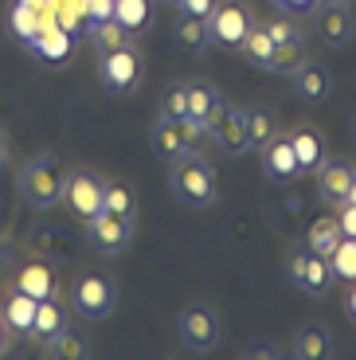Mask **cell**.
<instances>
[{"mask_svg":"<svg viewBox=\"0 0 356 360\" xmlns=\"http://www.w3.org/2000/svg\"><path fill=\"white\" fill-rule=\"evenodd\" d=\"M247 32H250V12L239 0H223V4H215L212 16H208V36L220 47H243Z\"/></svg>","mask_w":356,"mask_h":360,"instance_id":"ba28073f","label":"cell"},{"mask_svg":"<svg viewBox=\"0 0 356 360\" xmlns=\"http://www.w3.org/2000/svg\"><path fill=\"white\" fill-rule=\"evenodd\" d=\"M352 176H356L352 165H345V161H325V165H321V172H317V192L329 200V204H345Z\"/></svg>","mask_w":356,"mask_h":360,"instance_id":"5bb4252c","label":"cell"},{"mask_svg":"<svg viewBox=\"0 0 356 360\" xmlns=\"http://www.w3.org/2000/svg\"><path fill=\"white\" fill-rule=\"evenodd\" d=\"M36 297H27L24 290H12L8 297H4V306H0V317H4V325H8V333L16 337H32V329H36Z\"/></svg>","mask_w":356,"mask_h":360,"instance_id":"7c38bea8","label":"cell"},{"mask_svg":"<svg viewBox=\"0 0 356 360\" xmlns=\"http://www.w3.org/2000/svg\"><path fill=\"white\" fill-rule=\"evenodd\" d=\"M16 290H24L27 297H36V302H47V297H55V290H59V278H55V270L47 266V262H24L16 274Z\"/></svg>","mask_w":356,"mask_h":360,"instance_id":"4fadbf2b","label":"cell"},{"mask_svg":"<svg viewBox=\"0 0 356 360\" xmlns=\"http://www.w3.org/2000/svg\"><path fill=\"white\" fill-rule=\"evenodd\" d=\"M153 16L149 0H114V20L125 27V32H141Z\"/></svg>","mask_w":356,"mask_h":360,"instance_id":"4316f807","label":"cell"},{"mask_svg":"<svg viewBox=\"0 0 356 360\" xmlns=\"http://www.w3.org/2000/svg\"><path fill=\"white\" fill-rule=\"evenodd\" d=\"M243 51H247V59H250L255 67L270 71V55H274V39L267 36V27H255V24H250L247 39H243Z\"/></svg>","mask_w":356,"mask_h":360,"instance_id":"f546056e","label":"cell"},{"mask_svg":"<svg viewBox=\"0 0 356 360\" xmlns=\"http://www.w3.org/2000/svg\"><path fill=\"white\" fill-rule=\"evenodd\" d=\"M345 204H356V176H352V184H348V200Z\"/></svg>","mask_w":356,"mask_h":360,"instance_id":"f35d334b","label":"cell"},{"mask_svg":"<svg viewBox=\"0 0 356 360\" xmlns=\"http://www.w3.org/2000/svg\"><path fill=\"white\" fill-rule=\"evenodd\" d=\"M32 51L39 59H47V63H59V59L71 55V39H67V32H36L32 36Z\"/></svg>","mask_w":356,"mask_h":360,"instance_id":"83f0119b","label":"cell"},{"mask_svg":"<svg viewBox=\"0 0 356 360\" xmlns=\"http://www.w3.org/2000/svg\"><path fill=\"white\" fill-rule=\"evenodd\" d=\"M215 4H220V0H177V8L184 12V16H196V20H208L215 12Z\"/></svg>","mask_w":356,"mask_h":360,"instance_id":"836d02e7","label":"cell"},{"mask_svg":"<svg viewBox=\"0 0 356 360\" xmlns=\"http://www.w3.org/2000/svg\"><path fill=\"white\" fill-rule=\"evenodd\" d=\"M200 134H208V129L196 117H157V126L149 129V145L160 161L172 165L180 153H192L196 149Z\"/></svg>","mask_w":356,"mask_h":360,"instance_id":"3957f363","label":"cell"},{"mask_svg":"<svg viewBox=\"0 0 356 360\" xmlns=\"http://www.w3.org/2000/svg\"><path fill=\"white\" fill-rule=\"evenodd\" d=\"M294 86L305 102H325L333 94V75H329V67H321V63H302L294 71Z\"/></svg>","mask_w":356,"mask_h":360,"instance_id":"9a60e30c","label":"cell"},{"mask_svg":"<svg viewBox=\"0 0 356 360\" xmlns=\"http://www.w3.org/2000/svg\"><path fill=\"white\" fill-rule=\"evenodd\" d=\"M262 165H267V172L274 180H294L298 172H302V165H298V153L294 145L286 141V137H274V141L262 149Z\"/></svg>","mask_w":356,"mask_h":360,"instance_id":"2e32d148","label":"cell"},{"mask_svg":"<svg viewBox=\"0 0 356 360\" xmlns=\"http://www.w3.org/2000/svg\"><path fill=\"white\" fill-rule=\"evenodd\" d=\"M208 20H196V16H184V12H180V24H177V44L184 47V51H204L208 47Z\"/></svg>","mask_w":356,"mask_h":360,"instance_id":"f1b7e54d","label":"cell"},{"mask_svg":"<svg viewBox=\"0 0 356 360\" xmlns=\"http://www.w3.org/2000/svg\"><path fill=\"white\" fill-rule=\"evenodd\" d=\"M63 329H67V317H63V309L55 306V297L39 302V306H36V329H32V337H36V341H51L55 333H63Z\"/></svg>","mask_w":356,"mask_h":360,"instance_id":"d4e9b609","label":"cell"},{"mask_svg":"<svg viewBox=\"0 0 356 360\" xmlns=\"http://www.w3.org/2000/svg\"><path fill=\"white\" fill-rule=\"evenodd\" d=\"M184 94H188V117H196V122H208V114L220 106V94L208 82H192V86H184Z\"/></svg>","mask_w":356,"mask_h":360,"instance_id":"4dcf8cb0","label":"cell"},{"mask_svg":"<svg viewBox=\"0 0 356 360\" xmlns=\"http://www.w3.org/2000/svg\"><path fill=\"white\" fill-rule=\"evenodd\" d=\"M44 352H47L51 360H87L94 349L87 345V337L71 333V329H63V333L51 337V341H44Z\"/></svg>","mask_w":356,"mask_h":360,"instance_id":"ffe728a7","label":"cell"},{"mask_svg":"<svg viewBox=\"0 0 356 360\" xmlns=\"http://www.w3.org/2000/svg\"><path fill=\"white\" fill-rule=\"evenodd\" d=\"M348 314L356 317V286H352V294H348Z\"/></svg>","mask_w":356,"mask_h":360,"instance_id":"ab89813d","label":"cell"},{"mask_svg":"<svg viewBox=\"0 0 356 360\" xmlns=\"http://www.w3.org/2000/svg\"><path fill=\"white\" fill-rule=\"evenodd\" d=\"M302 63H305V39L298 32L282 44H274V55H270V71L274 75H294Z\"/></svg>","mask_w":356,"mask_h":360,"instance_id":"44dd1931","label":"cell"},{"mask_svg":"<svg viewBox=\"0 0 356 360\" xmlns=\"http://www.w3.org/2000/svg\"><path fill=\"white\" fill-rule=\"evenodd\" d=\"M0 262H4V247H0Z\"/></svg>","mask_w":356,"mask_h":360,"instance_id":"b9f144b4","label":"cell"},{"mask_svg":"<svg viewBox=\"0 0 356 360\" xmlns=\"http://www.w3.org/2000/svg\"><path fill=\"white\" fill-rule=\"evenodd\" d=\"M160 117H188V94L184 86H172L160 102Z\"/></svg>","mask_w":356,"mask_h":360,"instance_id":"d6a6232c","label":"cell"},{"mask_svg":"<svg viewBox=\"0 0 356 360\" xmlns=\"http://www.w3.org/2000/svg\"><path fill=\"white\" fill-rule=\"evenodd\" d=\"M63 188H67V165H63L59 153H36L32 161L20 169V192L32 207L47 212L63 200Z\"/></svg>","mask_w":356,"mask_h":360,"instance_id":"6da1fadb","label":"cell"},{"mask_svg":"<svg viewBox=\"0 0 356 360\" xmlns=\"http://www.w3.org/2000/svg\"><path fill=\"white\" fill-rule=\"evenodd\" d=\"M169 4H177V0H169Z\"/></svg>","mask_w":356,"mask_h":360,"instance_id":"7bdbcfd3","label":"cell"},{"mask_svg":"<svg viewBox=\"0 0 356 360\" xmlns=\"http://www.w3.org/2000/svg\"><path fill=\"white\" fill-rule=\"evenodd\" d=\"M8 161V137H4V129H0V165Z\"/></svg>","mask_w":356,"mask_h":360,"instance_id":"74e56055","label":"cell"},{"mask_svg":"<svg viewBox=\"0 0 356 360\" xmlns=\"http://www.w3.org/2000/svg\"><path fill=\"white\" fill-rule=\"evenodd\" d=\"M294 352L302 360H329L333 356V337L325 325H302L294 337Z\"/></svg>","mask_w":356,"mask_h":360,"instance_id":"e0dca14e","label":"cell"},{"mask_svg":"<svg viewBox=\"0 0 356 360\" xmlns=\"http://www.w3.org/2000/svg\"><path fill=\"white\" fill-rule=\"evenodd\" d=\"M172 192L184 207H208L220 196V184H215V169L204 161V157L192 149V153H180L172 161Z\"/></svg>","mask_w":356,"mask_h":360,"instance_id":"7a4b0ae2","label":"cell"},{"mask_svg":"<svg viewBox=\"0 0 356 360\" xmlns=\"http://www.w3.org/2000/svg\"><path fill=\"white\" fill-rule=\"evenodd\" d=\"M8 352V325H4V317H0V356Z\"/></svg>","mask_w":356,"mask_h":360,"instance_id":"8d00e7d4","label":"cell"},{"mask_svg":"<svg viewBox=\"0 0 356 360\" xmlns=\"http://www.w3.org/2000/svg\"><path fill=\"white\" fill-rule=\"evenodd\" d=\"M102 212H114V216L134 219L137 212V196L129 184H117V180H106V192H102Z\"/></svg>","mask_w":356,"mask_h":360,"instance_id":"484cf974","label":"cell"},{"mask_svg":"<svg viewBox=\"0 0 356 360\" xmlns=\"http://www.w3.org/2000/svg\"><path fill=\"white\" fill-rule=\"evenodd\" d=\"M90 44H94L98 55H106V51H117V47L134 44V32H125V27L110 16V20H98V24L90 27Z\"/></svg>","mask_w":356,"mask_h":360,"instance_id":"7402d4cb","label":"cell"},{"mask_svg":"<svg viewBox=\"0 0 356 360\" xmlns=\"http://www.w3.org/2000/svg\"><path fill=\"white\" fill-rule=\"evenodd\" d=\"M341 239H345V231H341V224L329 219V216L317 219V224H310V231H305V247L317 251V255H325V259H329V251L341 243Z\"/></svg>","mask_w":356,"mask_h":360,"instance_id":"cb8c5ba5","label":"cell"},{"mask_svg":"<svg viewBox=\"0 0 356 360\" xmlns=\"http://www.w3.org/2000/svg\"><path fill=\"white\" fill-rule=\"evenodd\" d=\"M352 137H356V129H352Z\"/></svg>","mask_w":356,"mask_h":360,"instance_id":"ee69618b","label":"cell"},{"mask_svg":"<svg viewBox=\"0 0 356 360\" xmlns=\"http://www.w3.org/2000/svg\"><path fill=\"white\" fill-rule=\"evenodd\" d=\"M243 129H247L250 149H267L278 137V122L270 110H243Z\"/></svg>","mask_w":356,"mask_h":360,"instance_id":"d6986e66","label":"cell"},{"mask_svg":"<svg viewBox=\"0 0 356 360\" xmlns=\"http://www.w3.org/2000/svg\"><path fill=\"white\" fill-rule=\"evenodd\" d=\"M329 266H333V278H345V282H356V239H341L337 247L329 251Z\"/></svg>","mask_w":356,"mask_h":360,"instance_id":"1f68e13d","label":"cell"},{"mask_svg":"<svg viewBox=\"0 0 356 360\" xmlns=\"http://www.w3.org/2000/svg\"><path fill=\"white\" fill-rule=\"evenodd\" d=\"M98 79L106 82L110 94H134L145 79V59L134 44L117 47V51H106L98 59Z\"/></svg>","mask_w":356,"mask_h":360,"instance_id":"5b68a950","label":"cell"},{"mask_svg":"<svg viewBox=\"0 0 356 360\" xmlns=\"http://www.w3.org/2000/svg\"><path fill=\"white\" fill-rule=\"evenodd\" d=\"M317 27H321V36H325V44H333V47L352 39V16H348L345 4H325V12L317 16Z\"/></svg>","mask_w":356,"mask_h":360,"instance_id":"ac0fdd59","label":"cell"},{"mask_svg":"<svg viewBox=\"0 0 356 360\" xmlns=\"http://www.w3.org/2000/svg\"><path fill=\"white\" fill-rule=\"evenodd\" d=\"M177 333L184 341V349L192 352H212L220 345V317L212 306H188L177 317Z\"/></svg>","mask_w":356,"mask_h":360,"instance_id":"52a82bcc","label":"cell"},{"mask_svg":"<svg viewBox=\"0 0 356 360\" xmlns=\"http://www.w3.org/2000/svg\"><path fill=\"white\" fill-rule=\"evenodd\" d=\"M87 235H90V247L98 255H122L134 243V219L114 216V212H98L87 224Z\"/></svg>","mask_w":356,"mask_h":360,"instance_id":"9c48e42d","label":"cell"},{"mask_svg":"<svg viewBox=\"0 0 356 360\" xmlns=\"http://www.w3.org/2000/svg\"><path fill=\"white\" fill-rule=\"evenodd\" d=\"M102 192H106V180L90 169H67V188H63V200L75 212V219L90 224V219L102 212Z\"/></svg>","mask_w":356,"mask_h":360,"instance_id":"8992f818","label":"cell"},{"mask_svg":"<svg viewBox=\"0 0 356 360\" xmlns=\"http://www.w3.org/2000/svg\"><path fill=\"white\" fill-rule=\"evenodd\" d=\"M204 129L208 134L215 137V141L223 145V149H227V153H247L250 149V141H247V129H243V114L239 110H231V106H215L212 114H208V122H204Z\"/></svg>","mask_w":356,"mask_h":360,"instance_id":"8fae6325","label":"cell"},{"mask_svg":"<svg viewBox=\"0 0 356 360\" xmlns=\"http://www.w3.org/2000/svg\"><path fill=\"white\" fill-rule=\"evenodd\" d=\"M325 4H345V0H325Z\"/></svg>","mask_w":356,"mask_h":360,"instance_id":"60d3db41","label":"cell"},{"mask_svg":"<svg viewBox=\"0 0 356 360\" xmlns=\"http://www.w3.org/2000/svg\"><path fill=\"white\" fill-rule=\"evenodd\" d=\"M262 27H267V36L274 39V44H282V39H290V36L298 32V27H294V24H286V20H274V24H262Z\"/></svg>","mask_w":356,"mask_h":360,"instance_id":"e575fe53","label":"cell"},{"mask_svg":"<svg viewBox=\"0 0 356 360\" xmlns=\"http://www.w3.org/2000/svg\"><path fill=\"white\" fill-rule=\"evenodd\" d=\"M290 145H294L298 153V165H302V172H313L317 165H325V141H321L313 129H298L294 137H290Z\"/></svg>","mask_w":356,"mask_h":360,"instance_id":"603a6c76","label":"cell"},{"mask_svg":"<svg viewBox=\"0 0 356 360\" xmlns=\"http://www.w3.org/2000/svg\"><path fill=\"white\" fill-rule=\"evenodd\" d=\"M337 224H341V231H345L348 239H356V204H345V212L337 216Z\"/></svg>","mask_w":356,"mask_h":360,"instance_id":"d590c367","label":"cell"},{"mask_svg":"<svg viewBox=\"0 0 356 360\" xmlns=\"http://www.w3.org/2000/svg\"><path fill=\"white\" fill-rule=\"evenodd\" d=\"M286 274H290V282H294L298 290H305V294H325L333 282V266L325 255L317 251H294L290 255V262H286Z\"/></svg>","mask_w":356,"mask_h":360,"instance_id":"30bf717a","label":"cell"},{"mask_svg":"<svg viewBox=\"0 0 356 360\" xmlns=\"http://www.w3.org/2000/svg\"><path fill=\"white\" fill-rule=\"evenodd\" d=\"M71 306L82 321H106L117 306V290L106 274H79L71 286Z\"/></svg>","mask_w":356,"mask_h":360,"instance_id":"277c9868","label":"cell"}]
</instances>
